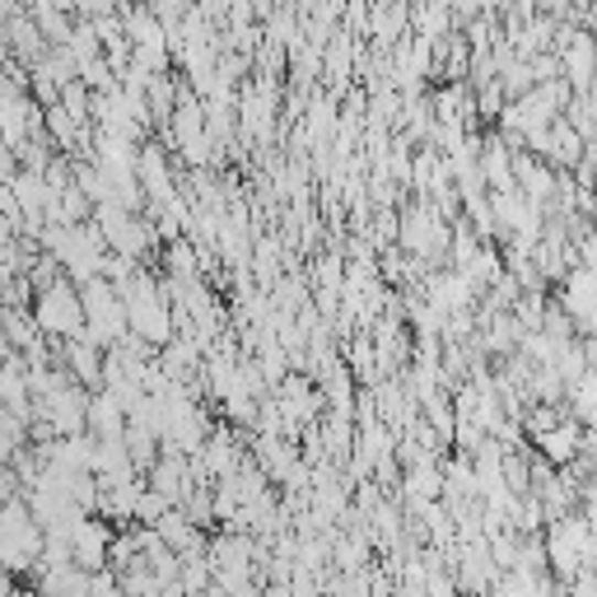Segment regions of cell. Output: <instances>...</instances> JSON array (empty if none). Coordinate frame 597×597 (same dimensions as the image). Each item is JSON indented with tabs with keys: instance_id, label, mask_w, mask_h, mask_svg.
I'll return each mask as SVG.
<instances>
[{
	"instance_id": "8992f818",
	"label": "cell",
	"mask_w": 597,
	"mask_h": 597,
	"mask_svg": "<svg viewBox=\"0 0 597 597\" xmlns=\"http://www.w3.org/2000/svg\"><path fill=\"white\" fill-rule=\"evenodd\" d=\"M89 597H127V593H122V584H117V574H112V569H104V574H94Z\"/></svg>"
},
{
	"instance_id": "52a82bcc",
	"label": "cell",
	"mask_w": 597,
	"mask_h": 597,
	"mask_svg": "<svg viewBox=\"0 0 597 597\" xmlns=\"http://www.w3.org/2000/svg\"><path fill=\"white\" fill-rule=\"evenodd\" d=\"M14 597H37V588H24V584H19V588H14Z\"/></svg>"
},
{
	"instance_id": "3957f363",
	"label": "cell",
	"mask_w": 597,
	"mask_h": 597,
	"mask_svg": "<svg viewBox=\"0 0 597 597\" xmlns=\"http://www.w3.org/2000/svg\"><path fill=\"white\" fill-rule=\"evenodd\" d=\"M154 532H159V542H164V546H169L173 555H183V561H187V555H196V551H206V546H210V542H206V532L196 528V523L187 519L183 509H173L169 519L159 523Z\"/></svg>"
},
{
	"instance_id": "ba28073f",
	"label": "cell",
	"mask_w": 597,
	"mask_h": 597,
	"mask_svg": "<svg viewBox=\"0 0 597 597\" xmlns=\"http://www.w3.org/2000/svg\"><path fill=\"white\" fill-rule=\"evenodd\" d=\"M0 415H6V406H0Z\"/></svg>"
},
{
	"instance_id": "277c9868",
	"label": "cell",
	"mask_w": 597,
	"mask_h": 597,
	"mask_svg": "<svg viewBox=\"0 0 597 597\" xmlns=\"http://www.w3.org/2000/svg\"><path fill=\"white\" fill-rule=\"evenodd\" d=\"M369 33H373V47L378 52L397 47L411 33V10L406 6H373L369 10Z\"/></svg>"
},
{
	"instance_id": "5b68a950",
	"label": "cell",
	"mask_w": 597,
	"mask_h": 597,
	"mask_svg": "<svg viewBox=\"0 0 597 597\" xmlns=\"http://www.w3.org/2000/svg\"><path fill=\"white\" fill-rule=\"evenodd\" d=\"M89 434L94 439H127V411L108 392H94L89 402Z\"/></svg>"
},
{
	"instance_id": "6da1fadb",
	"label": "cell",
	"mask_w": 597,
	"mask_h": 597,
	"mask_svg": "<svg viewBox=\"0 0 597 597\" xmlns=\"http://www.w3.org/2000/svg\"><path fill=\"white\" fill-rule=\"evenodd\" d=\"M33 323L37 332L47 336V341L56 346H66V341H85V304H79V290L70 281H56L52 290L37 294V304H33Z\"/></svg>"
},
{
	"instance_id": "7a4b0ae2",
	"label": "cell",
	"mask_w": 597,
	"mask_h": 597,
	"mask_svg": "<svg viewBox=\"0 0 597 597\" xmlns=\"http://www.w3.org/2000/svg\"><path fill=\"white\" fill-rule=\"evenodd\" d=\"M66 536H70V555H75V565L85 569V574H104V569H108L112 536H117V528H112V523H104V519L94 513V519H79Z\"/></svg>"
}]
</instances>
